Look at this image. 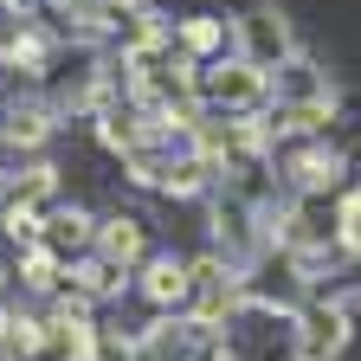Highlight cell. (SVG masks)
I'll list each match as a JSON object with an SVG mask.
<instances>
[{
	"instance_id": "1",
	"label": "cell",
	"mask_w": 361,
	"mask_h": 361,
	"mask_svg": "<svg viewBox=\"0 0 361 361\" xmlns=\"http://www.w3.org/2000/svg\"><path fill=\"white\" fill-rule=\"evenodd\" d=\"M342 342H348V310H336V303L303 310V323H297V361H336Z\"/></svg>"
},
{
	"instance_id": "2",
	"label": "cell",
	"mask_w": 361,
	"mask_h": 361,
	"mask_svg": "<svg viewBox=\"0 0 361 361\" xmlns=\"http://www.w3.org/2000/svg\"><path fill=\"white\" fill-rule=\"evenodd\" d=\"M239 32H245V59L264 71V65H278L284 52H290V26L271 13V7H252L245 20H239Z\"/></svg>"
},
{
	"instance_id": "3",
	"label": "cell",
	"mask_w": 361,
	"mask_h": 361,
	"mask_svg": "<svg viewBox=\"0 0 361 361\" xmlns=\"http://www.w3.org/2000/svg\"><path fill=\"white\" fill-rule=\"evenodd\" d=\"M213 104H258L264 97V71L252 59H233V65H213V78L200 84Z\"/></svg>"
},
{
	"instance_id": "4",
	"label": "cell",
	"mask_w": 361,
	"mask_h": 361,
	"mask_svg": "<svg viewBox=\"0 0 361 361\" xmlns=\"http://www.w3.org/2000/svg\"><path fill=\"white\" fill-rule=\"evenodd\" d=\"M97 245H104L110 264H135V258H142V219L110 213V219H104V233H97Z\"/></svg>"
},
{
	"instance_id": "5",
	"label": "cell",
	"mask_w": 361,
	"mask_h": 361,
	"mask_svg": "<svg viewBox=\"0 0 361 361\" xmlns=\"http://www.w3.org/2000/svg\"><path fill=\"white\" fill-rule=\"evenodd\" d=\"M0 123H7L0 135H7L13 149H39L45 135H52V110H45V104H13V110L0 116Z\"/></svg>"
},
{
	"instance_id": "6",
	"label": "cell",
	"mask_w": 361,
	"mask_h": 361,
	"mask_svg": "<svg viewBox=\"0 0 361 361\" xmlns=\"http://www.w3.org/2000/svg\"><path fill=\"white\" fill-rule=\"evenodd\" d=\"M142 290H149L155 303H180V297L194 290V271H188V264H174V258H155V264H149V278H142Z\"/></svg>"
},
{
	"instance_id": "7",
	"label": "cell",
	"mask_w": 361,
	"mask_h": 361,
	"mask_svg": "<svg viewBox=\"0 0 361 361\" xmlns=\"http://www.w3.org/2000/svg\"><path fill=\"white\" fill-rule=\"evenodd\" d=\"M174 39L200 59V52H213V45H226V26H219L213 13H194V20H180V32H174Z\"/></svg>"
},
{
	"instance_id": "8",
	"label": "cell",
	"mask_w": 361,
	"mask_h": 361,
	"mask_svg": "<svg viewBox=\"0 0 361 361\" xmlns=\"http://www.w3.org/2000/svg\"><path fill=\"white\" fill-rule=\"evenodd\" d=\"M45 226H52V252H59V245H84V239H90V219H84L78 207H59Z\"/></svg>"
},
{
	"instance_id": "9",
	"label": "cell",
	"mask_w": 361,
	"mask_h": 361,
	"mask_svg": "<svg viewBox=\"0 0 361 361\" xmlns=\"http://www.w3.org/2000/svg\"><path fill=\"white\" fill-rule=\"evenodd\" d=\"M59 284V252L52 245H32L26 252V290H52Z\"/></svg>"
},
{
	"instance_id": "10",
	"label": "cell",
	"mask_w": 361,
	"mask_h": 361,
	"mask_svg": "<svg viewBox=\"0 0 361 361\" xmlns=\"http://www.w3.org/2000/svg\"><path fill=\"white\" fill-rule=\"evenodd\" d=\"M0 194H7V174H0Z\"/></svg>"
}]
</instances>
